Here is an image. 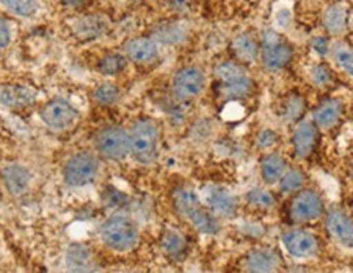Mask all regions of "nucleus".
Segmentation results:
<instances>
[{
	"instance_id": "7",
	"label": "nucleus",
	"mask_w": 353,
	"mask_h": 273,
	"mask_svg": "<svg viewBox=\"0 0 353 273\" xmlns=\"http://www.w3.org/2000/svg\"><path fill=\"white\" fill-rule=\"evenodd\" d=\"M294 57V48L280 33L267 30L260 43V59L268 72H278L288 68Z\"/></svg>"
},
{
	"instance_id": "23",
	"label": "nucleus",
	"mask_w": 353,
	"mask_h": 273,
	"mask_svg": "<svg viewBox=\"0 0 353 273\" xmlns=\"http://www.w3.org/2000/svg\"><path fill=\"white\" fill-rule=\"evenodd\" d=\"M159 244H161L162 252H164L169 259H174V261H180L187 255L188 250V241L182 232L176 231L174 228H167L164 232L161 234V239H159Z\"/></svg>"
},
{
	"instance_id": "11",
	"label": "nucleus",
	"mask_w": 353,
	"mask_h": 273,
	"mask_svg": "<svg viewBox=\"0 0 353 273\" xmlns=\"http://www.w3.org/2000/svg\"><path fill=\"white\" fill-rule=\"evenodd\" d=\"M281 242H283V247L290 254V257L299 259V261L312 259L319 254V239L306 229H286L281 234Z\"/></svg>"
},
{
	"instance_id": "6",
	"label": "nucleus",
	"mask_w": 353,
	"mask_h": 273,
	"mask_svg": "<svg viewBox=\"0 0 353 273\" xmlns=\"http://www.w3.org/2000/svg\"><path fill=\"white\" fill-rule=\"evenodd\" d=\"M97 156L110 162L125 161L130 156V133L121 126H105L95 134Z\"/></svg>"
},
{
	"instance_id": "33",
	"label": "nucleus",
	"mask_w": 353,
	"mask_h": 273,
	"mask_svg": "<svg viewBox=\"0 0 353 273\" xmlns=\"http://www.w3.org/2000/svg\"><path fill=\"white\" fill-rule=\"evenodd\" d=\"M245 201L249 203L252 208L262 210V211H268L272 210L273 206L276 205V198L270 190L262 187H255L252 190H249L245 193Z\"/></svg>"
},
{
	"instance_id": "5",
	"label": "nucleus",
	"mask_w": 353,
	"mask_h": 273,
	"mask_svg": "<svg viewBox=\"0 0 353 273\" xmlns=\"http://www.w3.org/2000/svg\"><path fill=\"white\" fill-rule=\"evenodd\" d=\"M100 172V159L94 152L81 151L72 154L63 165V182L65 187L74 188H85L92 185L99 177Z\"/></svg>"
},
{
	"instance_id": "37",
	"label": "nucleus",
	"mask_w": 353,
	"mask_h": 273,
	"mask_svg": "<svg viewBox=\"0 0 353 273\" xmlns=\"http://www.w3.org/2000/svg\"><path fill=\"white\" fill-rule=\"evenodd\" d=\"M330 46H332V45L329 43V39L324 38V37H316L311 41V48L317 52V54H321V56H325L327 52H330Z\"/></svg>"
},
{
	"instance_id": "40",
	"label": "nucleus",
	"mask_w": 353,
	"mask_h": 273,
	"mask_svg": "<svg viewBox=\"0 0 353 273\" xmlns=\"http://www.w3.org/2000/svg\"><path fill=\"white\" fill-rule=\"evenodd\" d=\"M85 2L87 0H61V3H64L65 7H81Z\"/></svg>"
},
{
	"instance_id": "36",
	"label": "nucleus",
	"mask_w": 353,
	"mask_h": 273,
	"mask_svg": "<svg viewBox=\"0 0 353 273\" xmlns=\"http://www.w3.org/2000/svg\"><path fill=\"white\" fill-rule=\"evenodd\" d=\"M12 43V26L8 21L0 17V50H6Z\"/></svg>"
},
{
	"instance_id": "24",
	"label": "nucleus",
	"mask_w": 353,
	"mask_h": 273,
	"mask_svg": "<svg viewBox=\"0 0 353 273\" xmlns=\"http://www.w3.org/2000/svg\"><path fill=\"white\" fill-rule=\"evenodd\" d=\"M188 37V28L180 21H169V23H161L156 26L152 32V38L159 45L164 46H176L183 43Z\"/></svg>"
},
{
	"instance_id": "2",
	"label": "nucleus",
	"mask_w": 353,
	"mask_h": 273,
	"mask_svg": "<svg viewBox=\"0 0 353 273\" xmlns=\"http://www.w3.org/2000/svg\"><path fill=\"white\" fill-rule=\"evenodd\" d=\"M130 133V156L141 165H151L157 161L161 149V128L151 118H141L132 123Z\"/></svg>"
},
{
	"instance_id": "35",
	"label": "nucleus",
	"mask_w": 353,
	"mask_h": 273,
	"mask_svg": "<svg viewBox=\"0 0 353 273\" xmlns=\"http://www.w3.org/2000/svg\"><path fill=\"white\" fill-rule=\"evenodd\" d=\"M278 143V133H275L273 130H262L260 133L257 134V146L259 149H262V151H270L276 146Z\"/></svg>"
},
{
	"instance_id": "16",
	"label": "nucleus",
	"mask_w": 353,
	"mask_h": 273,
	"mask_svg": "<svg viewBox=\"0 0 353 273\" xmlns=\"http://www.w3.org/2000/svg\"><path fill=\"white\" fill-rule=\"evenodd\" d=\"M317 141H319V128L316 126V123L309 120H299L296 126H294L293 139H291L294 154H296L299 159H307L316 151Z\"/></svg>"
},
{
	"instance_id": "42",
	"label": "nucleus",
	"mask_w": 353,
	"mask_h": 273,
	"mask_svg": "<svg viewBox=\"0 0 353 273\" xmlns=\"http://www.w3.org/2000/svg\"><path fill=\"white\" fill-rule=\"evenodd\" d=\"M352 177H353V174H352Z\"/></svg>"
},
{
	"instance_id": "38",
	"label": "nucleus",
	"mask_w": 353,
	"mask_h": 273,
	"mask_svg": "<svg viewBox=\"0 0 353 273\" xmlns=\"http://www.w3.org/2000/svg\"><path fill=\"white\" fill-rule=\"evenodd\" d=\"M167 6H169L174 12H187L190 8V0H165Z\"/></svg>"
},
{
	"instance_id": "3",
	"label": "nucleus",
	"mask_w": 353,
	"mask_h": 273,
	"mask_svg": "<svg viewBox=\"0 0 353 273\" xmlns=\"http://www.w3.org/2000/svg\"><path fill=\"white\" fill-rule=\"evenodd\" d=\"M99 237L105 247L113 252H131L139 244V229L131 218L125 214H113L99 228Z\"/></svg>"
},
{
	"instance_id": "41",
	"label": "nucleus",
	"mask_w": 353,
	"mask_h": 273,
	"mask_svg": "<svg viewBox=\"0 0 353 273\" xmlns=\"http://www.w3.org/2000/svg\"><path fill=\"white\" fill-rule=\"evenodd\" d=\"M132 2H141V0H132Z\"/></svg>"
},
{
	"instance_id": "31",
	"label": "nucleus",
	"mask_w": 353,
	"mask_h": 273,
	"mask_svg": "<svg viewBox=\"0 0 353 273\" xmlns=\"http://www.w3.org/2000/svg\"><path fill=\"white\" fill-rule=\"evenodd\" d=\"M121 90L117 83L113 82H101L95 87L94 92H92V99L97 105L100 107H110V105H114L120 100Z\"/></svg>"
},
{
	"instance_id": "21",
	"label": "nucleus",
	"mask_w": 353,
	"mask_h": 273,
	"mask_svg": "<svg viewBox=\"0 0 353 273\" xmlns=\"http://www.w3.org/2000/svg\"><path fill=\"white\" fill-rule=\"evenodd\" d=\"M342 100L334 99V97L322 100V102L314 108V112H312V121L316 123V126L319 128V130H330V128L337 126L339 121L342 120Z\"/></svg>"
},
{
	"instance_id": "8",
	"label": "nucleus",
	"mask_w": 353,
	"mask_h": 273,
	"mask_svg": "<svg viewBox=\"0 0 353 273\" xmlns=\"http://www.w3.org/2000/svg\"><path fill=\"white\" fill-rule=\"evenodd\" d=\"M325 214L324 198L314 188H301L294 193L293 200L290 203L288 216L291 223L306 224L316 219H321Z\"/></svg>"
},
{
	"instance_id": "30",
	"label": "nucleus",
	"mask_w": 353,
	"mask_h": 273,
	"mask_svg": "<svg viewBox=\"0 0 353 273\" xmlns=\"http://www.w3.org/2000/svg\"><path fill=\"white\" fill-rule=\"evenodd\" d=\"M8 13L19 19H32L39 10V0H0Z\"/></svg>"
},
{
	"instance_id": "20",
	"label": "nucleus",
	"mask_w": 353,
	"mask_h": 273,
	"mask_svg": "<svg viewBox=\"0 0 353 273\" xmlns=\"http://www.w3.org/2000/svg\"><path fill=\"white\" fill-rule=\"evenodd\" d=\"M37 90H33L32 87L13 83V85H6L0 89V105L12 110L26 108L37 102Z\"/></svg>"
},
{
	"instance_id": "39",
	"label": "nucleus",
	"mask_w": 353,
	"mask_h": 273,
	"mask_svg": "<svg viewBox=\"0 0 353 273\" xmlns=\"http://www.w3.org/2000/svg\"><path fill=\"white\" fill-rule=\"evenodd\" d=\"M276 23L280 26H283V28H286V26L291 23V13L288 10L278 12L276 13Z\"/></svg>"
},
{
	"instance_id": "26",
	"label": "nucleus",
	"mask_w": 353,
	"mask_h": 273,
	"mask_svg": "<svg viewBox=\"0 0 353 273\" xmlns=\"http://www.w3.org/2000/svg\"><path fill=\"white\" fill-rule=\"evenodd\" d=\"M285 170L286 161L285 157L278 152L267 154V156H263L262 161H260V175H262V180L267 185H275L280 182Z\"/></svg>"
},
{
	"instance_id": "9",
	"label": "nucleus",
	"mask_w": 353,
	"mask_h": 273,
	"mask_svg": "<svg viewBox=\"0 0 353 273\" xmlns=\"http://www.w3.org/2000/svg\"><path fill=\"white\" fill-rule=\"evenodd\" d=\"M206 87V76L198 65H185L172 79V94L180 102H190L203 94Z\"/></svg>"
},
{
	"instance_id": "17",
	"label": "nucleus",
	"mask_w": 353,
	"mask_h": 273,
	"mask_svg": "<svg viewBox=\"0 0 353 273\" xmlns=\"http://www.w3.org/2000/svg\"><path fill=\"white\" fill-rule=\"evenodd\" d=\"M0 177H2V182L6 185L7 192L13 196L23 195L30 188L33 180V175L28 167L19 164V162H12V164L3 165L2 170H0Z\"/></svg>"
},
{
	"instance_id": "10",
	"label": "nucleus",
	"mask_w": 353,
	"mask_h": 273,
	"mask_svg": "<svg viewBox=\"0 0 353 273\" xmlns=\"http://www.w3.org/2000/svg\"><path fill=\"white\" fill-rule=\"evenodd\" d=\"M41 121L48 130L54 133H63L76 125L79 120V110L64 99H54L48 102L39 112Z\"/></svg>"
},
{
	"instance_id": "19",
	"label": "nucleus",
	"mask_w": 353,
	"mask_h": 273,
	"mask_svg": "<svg viewBox=\"0 0 353 273\" xmlns=\"http://www.w3.org/2000/svg\"><path fill=\"white\" fill-rule=\"evenodd\" d=\"M65 268L69 272H92L95 270V255L90 245L83 242H72L65 250Z\"/></svg>"
},
{
	"instance_id": "1",
	"label": "nucleus",
	"mask_w": 353,
	"mask_h": 273,
	"mask_svg": "<svg viewBox=\"0 0 353 273\" xmlns=\"http://www.w3.org/2000/svg\"><path fill=\"white\" fill-rule=\"evenodd\" d=\"M172 201L176 213L192 224L198 232L206 236H216L221 232V221L216 214L206 208L195 190L188 187H179L172 193Z\"/></svg>"
},
{
	"instance_id": "4",
	"label": "nucleus",
	"mask_w": 353,
	"mask_h": 273,
	"mask_svg": "<svg viewBox=\"0 0 353 273\" xmlns=\"http://www.w3.org/2000/svg\"><path fill=\"white\" fill-rule=\"evenodd\" d=\"M214 76L218 79L221 95L224 99L237 102V100H244L252 94V77L247 74L244 64L237 63V61H224L218 64L214 69Z\"/></svg>"
},
{
	"instance_id": "15",
	"label": "nucleus",
	"mask_w": 353,
	"mask_h": 273,
	"mask_svg": "<svg viewBox=\"0 0 353 273\" xmlns=\"http://www.w3.org/2000/svg\"><path fill=\"white\" fill-rule=\"evenodd\" d=\"M283 267V259L273 247H255L249 250L244 257V270L255 273H270Z\"/></svg>"
},
{
	"instance_id": "18",
	"label": "nucleus",
	"mask_w": 353,
	"mask_h": 273,
	"mask_svg": "<svg viewBox=\"0 0 353 273\" xmlns=\"http://www.w3.org/2000/svg\"><path fill=\"white\" fill-rule=\"evenodd\" d=\"M108 28V19L105 15H100V13H90V15L79 17L72 25L74 34L77 38L83 39V41H94V39L105 37Z\"/></svg>"
},
{
	"instance_id": "28",
	"label": "nucleus",
	"mask_w": 353,
	"mask_h": 273,
	"mask_svg": "<svg viewBox=\"0 0 353 273\" xmlns=\"http://www.w3.org/2000/svg\"><path fill=\"white\" fill-rule=\"evenodd\" d=\"M128 57L125 54H120V52H108L103 57H100L99 64H97V70L105 77H114L120 76L128 68Z\"/></svg>"
},
{
	"instance_id": "13",
	"label": "nucleus",
	"mask_w": 353,
	"mask_h": 273,
	"mask_svg": "<svg viewBox=\"0 0 353 273\" xmlns=\"http://www.w3.org/2000/svg\"><path fill=\"white\" fill-rule=\"evenodd\" d=\"M325 229L329 236L347 249H353V218L341 208L325 211Z\"/></svg>"
},
{
	"instance_id": "12",
	"label": "nucleus",
	"mask_w": 353,
	"mask_h": 273,
	"mask_svg": "<svg viewBox=\"0 0 353 273\" xmlns=\"http://www.w3.org/2000/svg\"><path fill=\"white\" fill-rule=\"evenodd\" d=\"M203 203L219 219H232L239 213L236 196L219 185H206L203 188Z\"/></svg>"
},
{
	"instance_id": "22",
	"label": "nucleus",
	"mask_w": 353,
	"mask_h": 273,
	"mask_svg": "<svg viewBox=\"0 0 353 273\" xmlns=\"http://www.w3.org/2000/svg\"><path fill=\"white\" fill-rule=\"evenodd\" d=\"M231 51L237 63L252 64L260 57V43L252 34L241 33L232 39Z\"/></svg>"
},
{
	"instance_id": "29",
	"label": "nucleus",
	"mask_w": 353,
	"mask_h": 273,
	"mask_svg": "<svg viewBox=\"0 0 353 273\" xmlns=\"http://www.w3.org/2000/svg\"><path fill=\"white\" fill-rule=\"evenodd\" d=\"M304 112H306V99H304V95L291 92L285 99L283 107H281L283 118L290 123H298L303 118Z\"/></svg>"
},
{
	"instance_id": "34",
	"label": "nucleus",
	"mask_w": 353,
	"mask_h": 273,
	"mask_svg": "<svg viewBox=\"0 0 353 273\" xmlns=\"http://www.w3.org/2000/svg\"><path fill=\"white\" fill-rule=\"evenodd\" d=\"M309 79H311L312 85L317 87V89H327V87H330L335 82L332 69L324 63L312 65L311 72H309Z\"/></svg>"
},
{
	"instance_id": "25",
	"label": "nucleus",
	"mask_w": 353,
	"mask_h": 273,
	"mask_svg": "<svg viewBox=\"0 0 353 273\" xmlns=\"http://www.w3.org/2000/svg\"><path fill=\"white\" fill-rule=\"evenodd\" d=\"M322 23H324V30L330 37H341V34L345 33L348 26L347 7L343 3H334V6H330L324 12Z\"/></svg>"
},
{
	"instance_id": "27",
	"label": "nucleus",
	"mask_w": 353,
	"mask_h": 273,
	"mask_svg": "<svg viewBox=\"0 0 353 273\" xmlns=\"http://www.w3.org/2000/svg\"><path fill=\"white\" fill-rule=\"evenodd\" d=\"M306 182H307L306 172L298 169V167H293V169L285 170V174L281 175L280 182H278V187H280V192L283 193V195H294V193L306 187Z\"/></svg>"
},
{
	"instance_id": "14",
	"label": "nucleus",
	"mask_w": 353,
	"mask_h": 273,
	"mask_svg": "<svg viewBox=\"0 0 353 273\" xmlns=\"http://www.w3.org/2000/svg\"><path fill=\"white\" fill-rule=\"evenodd\" d=\"M125 56L131 63L149 65L156 63L161 54V45L152 37H136L125 43Z\"/></svg>"
},
{
	"instance_id": "32",
	"label": "nucleus",
	"mask_w": 353,
	"mask_h": 273,
	"mask_svg": "<svg viewBox=\"0 0 353 273\" xmlns=\"http://www.w3.org/2000/svg\"><path fill=\"white\" fill-rule=\"evenodd\" d=\"M330 56H332L334 63L342 69L347 76L353 77V50L347 43L337 41L330 46Z\"/></svg>"
}]
</instances>
